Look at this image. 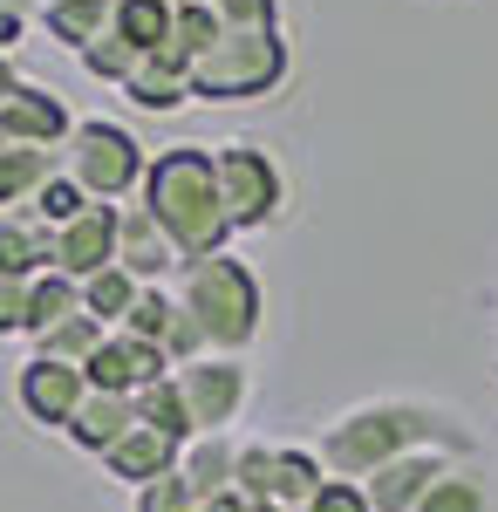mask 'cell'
I'll use <instances>...</instances> for the list:
<instances>
[{"label":"cell","instance_id":"1","mask_svg":"<svg viewBox=\"0 0 498 512\" xmlns=\"http://www.w3.org/2000/svg\"><path fill=\"white\" fill-rule=\"evenodd\" d=\"M423 444H437V451H458V458H478V437L464 431V417L451 410H437V403H410V396H389V403H362V410H348L328 424L321 437V472L328 478H362L383 472L389 458H403V451H423Z\"/></svg>","mask_w":498,"mask_h":512},{"label":"cell","instance_id":"2","mask_svg":"<svg viewBox=\"0 0 498 512\" xmlns=\"http://www.w3.org/2000/svg\"><path fill=\"white\" fill-rule=\"evenodd\" d=\"M137 205H144L157 226H164V239L185 253V267L226 253L232 219H226V192H219V158H212V144H171V151H157L151 171H144Z\"/></svg>","mask_w":498,"mask_h":512},{"label":"cell","instance_id":"3","mask_svg":"<svg viewBox=\"0 0 498 512\" xmlns=\"http://www.w3.org/2000/svg\"><path fill=\"white\" fill-rule=\"evenodd\" d=\"M178 301H185L192 321L205 328L212 355L253 349V335H260V321H267V294H260V280H253L246 260H232V253L192 260V267L178 274Z\"/></svg>","mask_w":498,"mask_h":512},{"label":"cell","instance_id":"4","mask_svg":"<svg viewBox=\"0 0 498 512\" xmlns=\"http://www.w3.org/2000/svg\"><path fill=\"white\" fill-rule=\"evenodd\" d=\"M287 82V35L280 28H226L192 62V103H253Z\"/></svg>","mask_w":498,"mask_h":512},{"label":"cell","instance_id":"5","mask_svg":"<svg viewBox=\"0 0 498 512\" xmlns=\"http://www.w3.org/2000/svg\"><path fill=\"white\" fill-rule=\"evenodd\" d=\"M62 171L76 178L89 198L103 205H130L144 192V171H151V151L123 130V123H103V117H82L76 137L62 144Z\"/></svg>","mask_w":498,"mask_h":512},{"label":"cell","instance_id":"6","mask_svg":"<svg viewBox=\"0 0 498 512\" xmlns=\"http://www.w3.org/2000/svg\"><path fill=\"white\" fill-rule=\"evenodd\" d=\"M321 458L301 451V444H239V472H232V492L253 512H314L321 499Z\"/></svg>","mask_w":498,"mask_h":512},{"label":"cell","instance_id":"7","mask_svg":"<svg viewBox=\"0 0 498 512\" xmlns=\"http://www.w3.org/2000/svg\"><path fill=\"white\" fill-rule=\"evenodd\" d=\"M212 158H219V192H226L232 233H260L287 212V171L273 164V151L232 137V144H212Z\"/></svg>","mask_w":498,"mask_h":512},{"label":"cell","instance_id":"8","mask_svg":"<svg viewBox=\"0 0 498 512\" xmlns=\"http://www.w3.org/2000/svg\"><path fill=\"white\" fill-rule=\"evenodd\" d=\"M178 390H185V410H192V431L219 437L246 410V362L239 355H205L192 369H178Z\"/></svg>","mask_w":498,"mask_h":512},{"label":"cell","instance_id":"9","mask_svg":"<svg viewBox=\"0 0 498 512\" xmlns=\"http://www.w3.org/2000/svg\"><path fill=\"white\" fill-rule=\"evenodd\" d=\"M14 396H21V410L48 424V431H69L82 410V396H89V376H82V362H55V355H28L21 362V376H14Z\"/></svg>","mask_w":498,"mask_h":512},{"label":"cell","instance_id":"10","mask_svg":"<svg viewBox=\"0 0 498 512\" xmlns=\"http://www.w3.org/2000/svg\"><path fill=\"white\" fill-rule=\"evenodd\" d=\"M82 376H89V390H103V396H137V390H151V383H164V376H178V369H171V355L157 349V342H137V335L110 328L103 349L82 362Z\"/></svg>","mask_w":498,"mask_h":512},{"label":"cell","instance_id":"11","mask_svg":"<svg viewBox=\"0 0 498 512\" xmlns=\"http://www.w3.org/2000/svg\"><path fill=\"white\" fill-rule=\"evenodd\" d=\"M451 465H464L458 451H437V444H423V451H403V458H389L383 472L362 478V492H369V506L376 512H417L423 499H430V485L451 472Z\"/></svg>","mask_w":498,"mask_h":512},{"label":"cell","instance_id":"12","mask_svg":"<svg viewBox=\"0 0 498 512\" xmlns=\"http://www.w3.org/2000/svg\"><path fill=\"white\" fill-rule=\"evenodd\" d=\"M0 137L7 144H35V151H62L76 137V117L69 103L48 89V82H21L7 103H0Z\"/></svg>","mask_w":498,"mask_h":512},{"label":"cell","instance_id":"13","mask_svg":"<svg viewBox=\"0 0 498 512\" xmlns=\"http://www.w3.org/2000/svg\"><path fill=\"white\" fill-rule=\"evenodd\" d=\"M116 226H123V205H103V198L82 219H69L55 233V274L89 280V274H103V267H116Z\"/></svg>","mask_w":498,"mask_h":512},{"label":"cell","instance_id":"14","mask_svg":"<svg viewBox=\"0 0 498 512\" xmlns=\"http://www.w3.org/2000/svg\"><path fill=\"white\" fill-rule=\"evenodd\" d=\"M116 267L130 280H144V287H164L171 274H185V253L164 239V226H157L137 198L123 205V226H116Z\"/></svg>","mask_w":498,"mask_h":512},{"label":"cell","instance_id":"15","mask_svg":"<svg viewBox=\"0 0 498 512\" xmlns=\"http://www.w3.org/2000/svg\"><path fill=\"white\" fill-rule=\"evenodd\" d=\"M55 267V226L41 219L35 205H14V212H0V274L14 280H35Z\"/></svg>","mask_w":498,"mask_h":512},{"label":"cell","instance_id":"16","mask_svg":"<svg viewBox=\"0 0 498 512\" xmlns=\"http://www.w3.org/2000/svg\"><path fill=\"white\" fill-rule=\"evenodd\" d=\"M130 431H137V396L89 390V396H82V410H76V424H69V444H82L89 458H110Z\"/></svg>","mask_w":498,"mask_h":512},{"label":"cell","instance_id":"17","mask_svg":"<svg viewBox=\"0 0 498 512\" xmlns=\"http://www.w3.org/2000/svg\"><path fill=\"white\" fill-rule=\"evenodd\" d=\"M178 458H185V444H171V437H157L151 424H137V431L123 437L103 465H110V478H123V485H137V492H144V485H157V478L178 472Z\"/></svg>","mask_w":498,"mask_h":512},{"label":"cell","instance_id":"18","mask_svg":"<svg viewBox=\"0 0 498 512\" xmlns=\"http://www.w3.org/2000/svg\"><path fill=\"white\" fill-rule=\"evenodd\" d=\"M232 472H239V444H232L226 431H219V437H192V444H185V458H178V478L192 485L198 506H205V499H226Z\"/></svg>","mask_w":498,"mask_h":512},{"label":"cell","instance_id":"19","mask_svg":"<svg viewBox=\"0 0 498 512\" xmlns=\"http://www.w3.org/2000/svg\"><path fill=\"white\" fill-rule=\"evenodd\" d=\"M123 96H130L137 110L171 117V110H185V103H192V76H185V69H171V62H157V55H144V62L130 69V82H123Z\"/></svg>","mask_w":498,"mask_h":512},{"label":"cell","instance_id":"20","mask_svg":"<svg viewBox=\"0 0 498 512\" xmlns=\"http://www.w3.org/2000/svg\"><path fill=\"white\" fill-rule=\"evenodd\" d=\"M62 164L55 151H35V144H7L0 151V212H14V205H35V192L55 178Z\"/></svg>","mask_w":498,"mask_h":512},{"label":"cell","instance_id":"21","mask_svg":"<svg viewBox=\"0 0 498 512\" xmlns=\"http://www.w3.org/2000/svg\"><path fill=\"white\" fill-rule=\"evenodd\" d=\"M110 21H116V0H48V7H41V28L62 41V48H76V55L103 35Z\"/></svg>","mask_w":498,"mask_h":512},{"label":"cell","instance_id":"22","mask_svg":"<svg viewBox=\"0 0 498 512\" xmlns=\"http://www.w3.org/2000/svg\"><path fill=\"white\" fill-rule=\"evenodd\" d=\"M69 315H82V280L55 274V267L28 280V335H48V328H62Z\"/></svg>","mask_w":498,"mask_h":512},{"label":"cell","instance_id":"23","mask_svg":"<svg viewBox=\"0 0 498 512\" xmlns=\"http://www.w3.org/2000/svg\"><path fill=\"white\" fill-rule=\"evenodd\" d=\"M116 28H123V41H137L144 55H164L171 28H178V0H116Z\"/></svg>","mask_w":498,"mask_h":512},{"label":"cell","instance_id":"24","mask_svg":"<svg viewBox=\"0 0 498 512\" xmlns=\"http://www.w3.org/2000/svg\"><path fill=\"white\" fill-rule=\"evenodd\" d=\"M137 424H151L157 437H171V444H192V410H185V390H178V376H164L151 390H137Z\"/></svg>","mask_w":498,"mask_h":512},{"label":"cell","instance_id":"25","mask_svg":"<svg viewBox=\"0 0 498 512\" xmlns=\"http://www.w3.org/2000/svg\"><path fill=\"white\" fill-rule=\"evenodd\" d=\"M137 294H144V280H130L123 267H103V274L82 280V315H96L103 328H123V315L137 308Z\"/></svg>","mask_w":498,"mask_h":512},{"label":"cell","instance_id":"26","mask_svg":"<svg viewBox=\"0 0 498 512\" xmlns=\"http://www.w3.org/2000/svg\"><path fill=\"white\" fill-rule=\"evenodd\" d=\"M417 512H492V485H485V472L464 458V465H451V472L430 485V499H423Z\"/></svg>","mask_w":498,"mask_h":512},{"label":"cell","instance_id":"27","mask_svg":"<svg viewBox=\"0 0 498 512\" xmlns=\"http://www.w3.org/2000/svg\"><path fill=\"white\" fill-rule=\"evenodd\" d=\"M178 315H185V301H178V287H144L137 294V308L123 315V335H137V342H171V328H178Z\"/></svg>","mask_w":498,"mask_h":512},{"label":"cell","instance_id":"28","mask_svg":"<svg viewBox=\"0 0 498 512\" xmlns=\"http://www.w3.org/2000/svg\"><path fill=\"white\" fill-rule=\"evenodd\" d=\"M82 69H89V76L96 82H116V89H123V82H130V69H137V62H144V48H137V41H123V28H103V35L89 41V48H82L76 55Z\"/></svg>","mask_w":498,"mask_h":512},{"label":"cell","instance_id":"29","mask_svg":"<svg viewBox=\"0 0 498 512\" xmlns=\"http://www.w3.org/2000/svg\"><path fill=\"white\" fill-rule=\"evenodd\" d=\"M103 321L96 315H69L62 328H48V335H35V355H55V362H89V355L103 349Z\"/></svg>","mask_w":498,"mask_h":512},{"label":"cell","instance_id":"30","mask_svg":"<svg viewBox=\"0 0 498 512\" xmlns=\"http://www.w3.org/2000/svg\"><path fill=\"white\" fill-rule=\"evenodd\" d=\"M89 205H96V198L82 192V185H76V178H69V171H55V178H48V185H41V192H35V212H41V219H48V226H55V233H62L69 219H82Z\"/></svg>","mask_w":498,"mask_h":512},{"label":"cell","instance_id":"31","mask_svg":"<svg viewBox=\"0 0 498 512\" xmlns=\"http://www.w3.org/2000/svg\"><path fill=\"white\" fill-rule=\"evenodd\" d=\"M137 512H198V499H192V485L171 472V478H157V485L137 492Z\"/></svg>","mask_w":498,"mask_h":512},{"label":"cell","instance_id":"32","mask_svg":"<svg viewBox=\"0 0 498 512\" xmlns=\"http://www.w3.org/2000/svg\"><path fill=\"white\" fill-rule=\"evenodd\" d=\"M226 28H280V0H219Z\"/></svg>","mask_w":498,"mask_h":512},{"label":"cell","instance_id":"33","mask_svg":"<svg viewBox=\"0 0 498 512\" xmlns=\"http://www.w3.org/2000/svg\"><path fill=\"white\" fill-rule=\"evenodd\" d=\"M0 335H28V280L0 274Z\"/></svg>","mask_w":498,"mask_h":512},{"label":"cell","instance_id":"34","mask_svg":"<svg viewBox=\"0 0 498 512\" xmlns=\"http://www.w3.org/2000/svg\"><path fill=\"white\" fill-rule=\"evenodd\" d=\"M314 512H376V506H369V492H362L355 478H328L321 499H314Z\"/></svg>","mask_w":498,"mask_h":512},{"label":"cell","instance_id":"35","mask_svg":"<svg viewBox=\"0 0 498 512\" xmlns=\"http://www.w3.org/2000/svg\"><path fill=\"white\" fill-rule=\"evenodd\" d=\"M21 35H28V14H21V7H0V55H7Z\"/></svg>","mask_w":498,"mask_h":512},{"label":"cell","instance_id":"36","mask_svg":"<svg viewBox=\"0 0 498 512\" xmlns=\"http://www.w3.org/2000/svg\"><path fill=\"white\" fill-rule=\"evenodd\" d=\"M14 89H21V76H14V62H7V55H0V103H7V96H14Z\"/></svg>","mask_w":498,"mask_h":512},{"label":"cell","instance_id":"37","mask_svg":"<svg viewBox=\"0 0 498 512\" xmlns=\"http://www.w3.org/2000/svg\"><path fill=\"white\" fill-rule=\"evenodd\" d=\"M0 7H21V14H41V0H0Z\"/></svg>","mask_w":498,"mask_h":512},{"label":"cell","instance_id":"38","mask_svg":"<svg viewBox=\"0 0 498 512\" xmlns=\"http://www.w3.org/2000/svg\"><path fill=\"white\" fill-rule=\"evenodd\" d=\"M0 151H7V137H0Z\"/></svg>","mask_w":498,"mask_h":512}]
</instances>
